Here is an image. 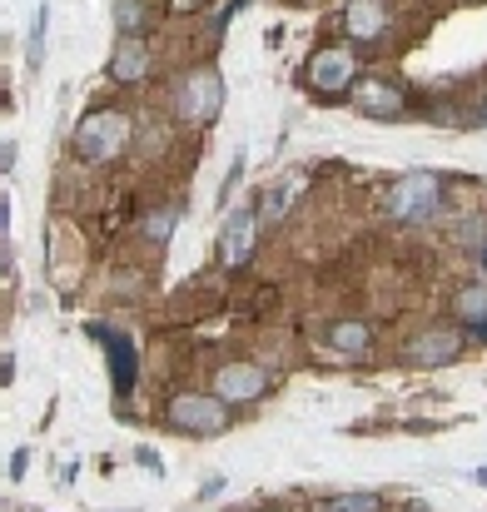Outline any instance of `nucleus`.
<instances>
[{
  "label": "nucleus",
  "mask_w": 487,
  "mask_h": 512,
  "mask_svg": "<svg viewBox=\"0 0 487 512\" xmlns=\"http://www.w3.org/2000/svg\"><path fill=\"white\" fill-rule=\"evenodd\" d=\"M443 204H448V179H443V174L408 170L383 189L378 214L393 219V224H403V229H418V224H433V219L443 214Z\"/></svg>",
  "instance_id": "f257e3e1"
},
{
  "label": "nucleus",
  "mask_w": 487,
  "mask_h": 512,
  "mask_svg": "<svg viewBox=\"0 0 487 512\" xmlns=\"http://www.w3.org/2000/svg\"><path fill=\"white\" fill-rule=\"evenodd\" d=\"M130 145H135V120L125 110H90L70 140L75 160H85V165H115Z\"/></svg>",
  "instance_id": "f03ea898"
},
{
  "label": "nucleus",
  "mask_w": 487,
  "mask_h": 512,
  "mask_svg": "<svg viewBox=\"0 0 487 512\" xmlns=\"http://www.w3.org/2000/svg\"><path fill=\"white\" fill-rule=\"evenodd\" d=\"M164 423L174 433H189V438H219L234 428V408L219 398V393H199V388H179L169 403H164Z\"/></svg>",
  "instance_id": "7ed1b4c3"
},
{
  "label": "nucleus",
  "mask_w": 487,
  "mask_h": 512,
  "mask_svg": "<svg viewBox=\"0 0 487 512\" xmlns=\"http://www.w3.org/2000/svg\"><path fill=\"white\" fill-rule=\"evenodd\" d=\"M468 348H473V343H468L458 319H433V324H418V329L403 339L398 358H403L408 368H453Z\"/></svg>",
  "instance_id": "20e7f679"
},
{
  "label": "nucleus",
  "mask_w": 487,
  "mask_h": 512,
  "mask_svg": "<svg viewBox=\"0 0 487 512\" xmlns=\"http://www.w3.org/2000/svg\"><path fill=\"white\" fill-rule=\"evenodd\" d=\"M174 115H179V125H194V130L214 125L224 115V75L214 65L184 70V80L174 85Z\"/></svg>",
  "instance_id": "39448f33"
},
{
  "label": "nucleus",
  "mask_w": 487,
  "mask_h": 512,
  "mask_svg": "<svg viewBox=\"0 0 487 512\" xmlns=\"http://www.w3.org/2000/svg\"><path fill=\"white\" fill-rule=\"evenodd\" d=\"M348 105H353V115L378 120V125H393V120H403L413 110L408 85L393 80V75H358L353 90H348Z\"/></svg>",
  "instance_id": "423d86ee"
},
{
  "label": "nucleus",
  "mask_w": 487,
  "mask_h": 512,
  "mask_svg": "<svg viewBox=\"0 0 487 512\" xmlns=\"http://www.w3.org/2000/svg\"><path fill=\"white\" fill-rule=\"evenodd\" d=\"M358 75H363V60H358L353 45H324V50H314V60L304 70V80H309V90L319 100H343Z\"/></svg>",
  "instance_id": "0eeeda50"
},
{
  "label": "nucleus",
  "mask_w": 487,
  "mask_h": 512,
  "mask_svg": "<svg viewBox=\"0 0 487 512\" xmlns=\"http://www.w3.org/2000/svg\"><path fill=\"white\" fill-rule=\"evenodd\" d=\"M274 388V373L254 358H234V363H219L214 368V393L229 403V408H244V403H259L264 393Z\"/></svg>",
  "instance_id": "6e6552de"
},
{
  "label": "nucleus",
  "mask_w": 487,
  "mask_h": 512,
  "mask_svg": "<svg viewBox=\"0 0 487 512\" xmlns=\"http://www.w3.org/2000/svg\"><path fill=\"white\" fill-rule=\"evenodd\" d=\"M90 339L105 343L110 383H115V403H130L135 378H140V353H135V339H130V334H120V329H105V324H90Z\"/></svg>",
  "instance_id": "1a4fd4ad"
},
{
  "label": "nucleus",
  "mask_w": 487,
  "mask_h": 512,
  "mask_svg": "<svg viewBox=\"0 0 487 512\" xmlns=\"http://www.w3.org/2000/svg\"><path fill=\"white\" fill-rule=\"evenodd\" d=\"M254 249H259V209L254 204H239L229 214L224 234H219V264L224 269H244L254 259Z\"/></svg>",
  "instance_id": "9d476101"
},
{
  "label": "nucleus",
  "mask_w": 487,
  "mask_h": 512,
  "mask_svg": "<svg viewBox=\"0 0 487 512\" xmlns=\"http://www.w3.org/2000/svg\"><path fill=\"white\" fill-rule=\"evenodd\" d=\"M393 30V5L383 0H348L343 5V35L353 45H383Z\"/></svg>",
  "instance_id": "9b49d317"
},
{
  "label": "nucleus",
  "mask_w": 487,
  "mask_h": 512,
  "mask_svg": "<svg viewBox=\"0 0 487 512\" xmlns=\"http://www.w3.org/2000/svg\"><path fill=\"white\" fill-rule=\"evenodd\" d=\"M150 70H155V45L145 35H120L115 50H110V80L135 90V85L150 80Z\"/></svg>",
  "instance_id": "f8f14e48"
},
{
  "label": "nucleus",
  "mask_w": 487,
  "mask_h": 512,
  "mask_svg": "<svg viewBox=\"0 0 487 512\" xmlns=\"http://www.w3.org/2000/svg\"><path fill=\"white\" fill-rule=\"evenodd\" d=\"M319 339H324L328 353L353 358V363L373 358V348H378V339H373V324H368V319H328Z\"/></svg>",
  "instance_id": "ddd939ff"
},
{
  "label": "nucleus",
  "mask_w": 487,
  "mask_h": 512,
  "mask_svg": "<svg viewBox=\"0 0 487 512\" xmlns=\"http://www.w3.org/2000/svg\"><path fill=\"white\" fill-rule=\"evenodd\" d=\"M453 319L468 329V324H487V279H473L453 294Z\"/></svg>",
  "instance_id": "4468645a"
},
{
  "label": "nucleus",
  "mask_w": 487,
  "mask_h": 512,
  "mask_svg": "<svg viewBox=\"0 0 487 512\" xmlns=\"http://www.w3.org/2000/svg\"><path fill=\"white\" fill-rule=\"evenodd\" d=\"M314 512H388V498L383 493H368V488H358V493H328L314 503Z\"/></svg>",
  "instance_id": "2eb2a0df"
},
{
  "label": "nucleus",
  "mask_w": 487,
  "mask_h": 512,
  "mask_svg": "<svg viewBox=\"0 0 487 512\" xmlns=\"http://www.w3.org/2000/svg\"><path fill=\"white\" fill-rule=\"evenodd\" d=\"M110 10H115V30L120 35H150V25H155V5L150 0H115Z\"/></svg>",
  "instance_id": "dca6fc26"
},
{
  "label": "nucleus",
  "mask_w": 487,
  "mask_h": 512,
  "mask_svg": "<svg viewBox=\"0 0 487 512\" xmlns=\"http://www.w3.org/2000/svg\"><path fill=\"white\" fill-rule=\"evenodd\" d=\"M179 214H184V209H179V199L160 204V209L145 219V239H150V244H169V239H174V224H179Z\"/></svg>",
  "instance_id": "f3484780"
},
{
  "label": "nucleus",
  "mask_w": 487,
  "mask_h": 512,
  "mask_svg": "<svg viewBox=\"0 0 487 512\" xmlns=\"http://www.w3.org/2000/svg\"><path fill=\"white\" fill-rule=\"evenodd\" d=\"M284 214H289V189L279 184V189H269V194L259 199V234L279 229V224H284Z\"/></svg>",
  "instance_id": "a211bd4d"
},
{
  "label": "nucleus",
  "mask_w": 487,
  "mask_h": 512,
  "mask_svg": "<svg viewBox=\"0 0 487 512\" xmlns=\"http://www.w3.org/2000/svg\"><path fill=\"white\" fill-rule=\"evenodd\" d=\"M45 25H50V5H35V25H30V45H25V60L35 70L45 65Z\"/></svg>",
  "instance_id": "6ab92c4d"
},
{
  "label": "nucleus",
  "mask_w": 487,
  "mask_h": 512,
  "mask_svg": "<svg viewBox=\"0 0 487 512\" xmlns=\"http://www.w3.org/2000/svg\"><path fill=\"white\" fill-rule=\"evenodd\" d=\"M463 130H487V90L463 110Z\"/></svg>",
  "instance_id": "aec40b11"
},
{
  "label": "nucleus",
  "mask_w": 487,
  "mask_h": 512,
  "mask_svg": "<svg viewBox=\"0 0 487 512\" xmlns=\"http://www.w3.org/2000/svg\"><path fill=\"white\" fill-rule=\"evenodd\" d=\"M239 179H244V155L229 165V174H224V184H219V204H229L234 199V189H239Z\"/></svg>",
  "instance_id": "412c9836"
},
{
  "label": "nucleus",
  "mask_w": 487,
  "mask_h": 512,
  "mask_svg": "<svg viewBox=\"0 0 487 512\" xmlns=\"http://www.w3.org/2000/svg\"><path fill=\"white\" fill-rule=\"evenodd\" d=\"M244 5H249V0H229V5L219 10V20H214V35H224V25H229V20H234V15H239Z\"/></svg>",
  "instance_id": "4be33fe9"
},
{
  "label": "nucleus",
  "mask_w": 487,
  "mask_h": 512,
  "mask_svg": "<svg viewBox=\"0 0 487 512\" xmlns=\"http://www.w3.org/2000/svg\"><path fill=\"white\" fill-rule=\"evenodd\" d=\"M135 463H140V468H150V473H155V478H160V473H164L160 453H150V448H135Z\"/></svg>",
  "instance_id": "5701e85b"
},
{
  "label": "nucleus",
  "mask_w": 487,
  "mask_h": 512,
  "mask_svg": "<svg viewBox=\"0 0 487 512\" xmlns=\"http://www.w3.org/2000/svg\"><path fill=\"white\" fill-rule=\"evenodd\" d=\"M25 468H30V448H15L10 453V478H25Z\"/></svg>",
  "instance_id": "b1692460"
},
{
  "label": "nucleus",
  "mask_w": 487,
  "mask_h": 512,
  "mask_svg": "<svg viewBox=\"0 0 487 512\" xmlns=\"http://www.w3.org/2000/svg\"><path fill=\"white\" fill-rule=\"evenodd\" d=\"M224 493V478H209L204 488H199V503H209V498H219Z\"/></svg>",
  "instance_id": "393cba45"
},
{
  "label": "nucleus",
  "mask_w": 487,
  "mask_h": 512,
  "mask_svg": "<svg viewBox=\"0 0 487 512\" xmlns=\"http://www.w3.org/2000/svg\"><path fill=\"white\" fill-rule=\"evenodd\" d=\"M473 483H478V488H487V468H473Z\"/></svg>",
  "instance_id": "a878e982"
},
{
  "label": "nucleus",
  "mask_w": 487,
  "mask_h": 512,
  "mask_svg": "<svg viewBox=\"0 0 487 512\" xmlns=\"http://www.w3.org/2000/svg\"><path fill=\"white\" fill-rule=\"evenodd\" d=\"M478 269H483V279H487V244L478 249Z\"/></svg>",
  "instance_id": "bb28decb"
},
{
  "label": "nucleus",
  "mask_w": 487,
  "mask_h": 512,
  "mask_svg": "<svg viewBox=\"0 0 487 512\" xmlns=\"http://www.w3.org/2000/svg\"><path fill=\"white\" fill-rule=\"evenodd\" d=\"M0 234H5V194H0Z\"/></svg>",
  "instance_id": "cd10ccee"
}]
</instances>
